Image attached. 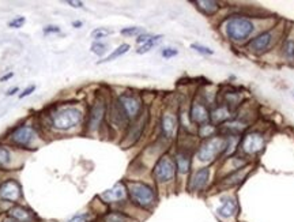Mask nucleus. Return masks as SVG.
<instances>
[{
	"label": "nucleus",
	"instance_id": "nucleus-2",
	"mask_svg": "<svg viewBox=\"0 0 294 222\" xmlns=\"http://www.w3.org/2000/svg\"><path fill=\"white\" fill-rule=\"evenodd\" d=\"M127 190H128L132 202L142 209H149L156 203V192L146 183L130 181L127 184Z\"/></svg>",
	"mask_w": 294,
	"mask_h": 222
},
{
	"label": "nucleus",
	"instance_id": "nucleus-32",
	"mask_svg": "<svg viewBox=\"0 0 294 222\" xmlns=\"http://www.w3.org/2000/svg\"><path fill=\"white\" fill-rule=\"evenodd\" d=\"M34 90H36V86H34V84H33V86H29V87H26V89L19 94V98H25V97L30 96L31 93H33Z\"/></svg>",
	"mask_w": 294,
	"mask_h": 222
},
{
	"label": "nucleus",
	"instance_id": "nucleus-10",
	"mask_svg": "<svg viewBox=\"0 0 294 222\" xmlns=\"http://www.w3.org/2000/svg\"><path fill=\"white\" fill-rule=\"evenodd\" d=\"M210 180V169L202 168L196 170L189 180V191L198 192L202 191L204 187L207 186V183Z\"/></svg>",
	"mask_w": 294,
	"mask_h": 222
},
{
	"label": "nucleus",
	"instance_id": "nucleus-17",
	"mask_svg": "<svg viewBox=\"0 0 294 222\" xmlns=\"http://www.w3.org/2000/svg\"><path fill=\"white\" fill-rule=\"evenodd\" d=\"M246 173H248V168H240L239 170H236V172H233L232 174H229L228 177H226V180H223V184H225L226 188L237 186V184H240L241 181L245 179Z\"/></svg>",
	"mask_w": 294,
	"mask_h": 222
},
{
	"label": "nucleus",
	"instance_id": "nucleus-35",
	"mask_svg": "<svg viewBox=\"0 0 294 222\" xmlns=\"http://www.w3.org/2000/svg\"><path fill=\"white\" fill-rule=\"evenodd\" d=\"M151 37H153V36H151V34H140V36H139L138 38H136V42L142 45V44H144V42L149 41Z\"/></svg>",
	"mask_w": 294,
	"mask_h": 222
},
{
	"label": "nucleus",
	"instance_id": "nucleus-4",
	"mask_svg": "<svg viewBox=\"0 0 294 222\" xmlns=\"http://www.w3.org/2000/svg\"><path fill=\"white\" fill-rule=\"evenodd\" d=\"M226 147H228L226 139L221 138V137L209 138L200 144L198 150V158L203 162H210L215 160L218 154H221L223 150H226Z\"/></svg>",
	"mask_w": 294,
	"mask_h": 222
},
{
	"label": "nucleus",
	"instance_id": "nucleus-26",
	"mask_svg": "<svg viewBox=\"0 0 294 222\" xmlns=\"http://www.w3.org/2000/svg\"><path fill=\"white\" fill-rule=\"evenodd\" d=\"M105 222H127V218L119 213H110L105 218Z\"/></svg>",
	"mask_w": 294,
	"mask_h": 222
},
{
	"label": "nucleus",
	"instance_id": "nucleus-6",
	"mask_svg": "<svg viewBox=\"0 0 294 222\" xmlns=\"http://www.w3.org/2000/svg\"><path fill=\"white\" fill-rule=\"evenodd\" d=\"M119 104L124 111L127 119H135L138 116L139 111H140V101L138 97L132 96V94H121L119 97Z\"/></svg>",
	"mask_w": 294,
	"mask_h": 222
},
{
	"label": "nucleus",
	"instance_id": "nucleus-11",
	"mask_svg": "<svg viewBox=\"0 0 294 222\" xmlns=\"http://www.w3.org/2000/svg\"><path fill=\"white\" fill-rule=\"evenodd\" d=\"M264 140L263 137L260 134L252 132V134H248L245 138L242 139V149L249 154H255L263 149Z\"/></svg>",
	"mask_w": 294,
	"mask_h": 222
},
{
	"label": "nucleus",
	"instance_id": "nucleus-21",
	"mask_svg": "<svg viewBox=\"0 0 294 222\" xmlns=\"http://www.w3.org/2000/svg\"><path fill=\"white\" fill-rule=\"evenodd\" d=\"M128 49H130V45H128V44H121L119 48L114 49L113 52L109 55L107 59H104L101 63H105V61H112V60H114V59H117V57H120V56H123V55L128 52Z\"/></svg>",
	"mask_w": 294,
	"mask_h": 222
},
{
	"label": "nucleus",
	"instance_id": "nucleus-3",
	"mask_svg": "<svg viewBox=\"0 0 294 222\" xmlns=\"http://www.w3.org/2000/svg\"><path fill=\"white\" fill-rule=\"evenodd\" d=\"M51 120H52V126L56 130L68 131V130L78 126L79 123L82 121V112L77 108L67 107V108L60 109V111H56L51 116Z\"/></svg>",
	"mask_w": 294,
	"mask_h": 222
},
{
	"label": "nucleus",
	"instance_id": "nucleus-29",
	"mask_svg": "<svg viewBox=\"0 0 294 222\" xmlns=\"http://www.w3.org/2000/svg\"><path fill=\"white\" fill-rule=\"evenodd\" d=\"M191 48L195 49L196 52L202 55H213V51L210 48H207V47H203V45H200V44H192L191 45Z\"/></svg>",
	"mask_w": 294,
	"mask_h": 222
},
{
	"label": "nucleus",
	"instance_id": "nucleus-25",
	"mask_svg": "<svg viewBox=\"0 0 294 222\" xmlns=\"http://www.w3.org/2000/svg\"><path fill=\"white\" fill-rule=\"evenodd\" d=\"M108 49H107V45L105 44H102V42H94L93 45H91V52L93 54L98 55V56H102V55H105Z\"/></svg>",
	"mask_w": 294,
	"mask_h": 222
},
{
	"label": "nucleus",
	"instance_id": "nucleus-14",
	"mask_svg": "<svg viewBox=\"0 0 294 222\" xmlns=\"http://www.w3.org/2000/svg\"><path fill=\"white\" fill-rule=\"evenodd\" d=\"M105 109H107L105 108V104L102 101L96 102V104L93 105L90 112V117H89V128H90V130H96L97 127L100 126L102 117H104V114H105Z\"/></svg>",
	"mask_w": 294,
	"mask_h": 222
},
{
	"label": "nucleus",
	"instance_id": "nucleus-28",
	"mask_svg": "<svg viewBox=\"0 0 294 222\" xmlns=\"http://www.w3.org/2000/svg\"><path fill=\"white\" fill-rule=\"evenodd\" d=\"M10 161V151L0 146V165H6Z\"/></svg>",
	"mask_w": 294,
	"mask_h": 222
},
{
	"label": "nucleus",
	"instance_id": "nucleus-1",
	"mask_svg": "<svg viewBox=\"0 0 294 222\" xmlns=\"http://www.w3.org/2000/svg\"><path fill=\"white\" fill-rule=\"evenodd\" d=\"M255 24L245 17H233L226 22V34L234 42H244L252 36Z\"/></svg>",
	"mask_w": 294,
	"mask_h": 222
},
{
	"label": "nucleus",
	"instance_id": "nucleus-19",
	"mask_svg": "<svg viewBox=\"0 0 294 222\" xmlns=\"http://www.w3.org/2000/svg\"><path fill=\"white\" fill-rule=\"evenodd\" d=\"M10 216L17 222H30V213L22 207H14L10 210Z\"/></svg>",
	"mask_w": 294,
	"mask_h": 222
},
{
	"label": "nucleus",
	"instance_id": "nucleus-37",
	"mask_svg": "<svg viewBox=\"0 0 294 222\" xmlns=\"http://www.w3.org/2000/svg\"><path fill=\"white\" fill-rule=\"evenodd\" d=\"M12 75H14L12 72H10V74H6V75H3V77L0 78V82H6V81H8L10 78H12Z\"/></svg>",
	"mask_w": 294,
	"mask_h": 222
},
{
	"label": "nucleus",
	"instance_id": "nucleus-7",
	"mask_svg": "<svg viewBox=\"0 0 294 222\" xmlns=\"http://www.w3.org/2000/svg\"><path fill=\"white\" fill-rule=\"evenodd\" d=\"M272 41H274L272 31H263L262 34L255 37L252 41L248 44V48L251 49L252 52H255V54H263V52H266L267 49L270 48Z\"/></svg>",
	"mask_w": 294,
	"mask_h": 222
},
{
	"label": "nucleus",
	"instance_id": "nucleus-5",
	"mask_svg": "<svg viewBox=\"0 0 294 222\" xmlns=\"http://www.w3.org/2000/svg\"><path fill=\"white\" fill-rule=\"evenodd\" d=\"M174 173H176V164L166 156L158 160L153 170V176L158 183H168L173 180Z\"/></svg>",
	"mask_w": 294,
	"mask_h": 222
},
{
	"label": "nucleus",
	"instance_id": "nucleus-13",
	"mask_svg": "<svg viewBox=\"0 0 294 222\" xmlns=\"http://www.w3.org/2000/svg\"><path fill=\"white\" fill-rule=\"evenodd\" d=\"M210 119V112L206 108V105L202 102H193L192 108H191V120L195 124L204 126Z\"/></svg>",
	"mask_w": 294,
	"mask_h": 222
},
{
	"label": "nucleus",
	"instance_id": "nucleus-34",
	"mask_svg": "<svg viewBox=\"0 0 294 222\" xmlns=\"http://www.w3.org/2000/svg\"><path fill=\"white\" fill-rule=\"evenodd\" d=\"M60 29L57 26H47L44 28V34H49V33H59Z\"/></svg>",
	"mask_w": 294,
	"mask_h": 222
},
{
	"label": "nucleus",
	"instance_id": "nucleus-20",
	"mask_svg": "<svg viewBox=\"0 0 294 222\" xmlns=\"http://www.w3.org/2000/svg\"><path fill=\"white\" fill-rule=\"evenodd\" d=\"M161 38H162V36H153L150 40H149V41L144 42V44H142V45L139 47V49L136 51V52H138V54H140V55L146 54V52H149L151 48H154L157 44L161 41Z\"/></svg>",
	"mask_w": 294,
	"mask_h": 222
},
{
	"label": "nucleus",
	"instance_id": "nucleus-36",
	"mask_svg": "<svg viewBox=\"0 0 294 222\" xmlns=\"http://www.w3.org/2000/svg\"><path fill=\"white\" fill-rule=\"evenodd\" d=\"M67 3H68L70 6L77 7V8H80V7H83V3H82V1H71V0H68Z\"/></svg>",
	"mask_w": 294,
	"mask_h": 222
},
{
	"label": "nucleus",
	"instance_id": "nucleus-9",
	"mask_svg": "<svg viewBox=\"0 0 294 222\" xmlns=\"http://www.w3.org/2000/svg\"><path fill=\"white\" fill-rule=\"evenodd\" d=\"M239 213V203L232 196H225L221 199V206L216 209V214L221 218H233Z\"/></svg>",
	"mask_w": 294,
	"mask_h": 222
},
{
	"label": "nucleus",
	"instance_id": "nucleus-33",
	"mask_svg": "<svg viewBox=\"0 0 294 222\" xmlns=\"http://www.w3.org/2000/svg\"><path fill=\"white\" fill-rule=\"evenodd\" d=\"M68 222H87V216L86 214H78V216L72 217Z\"/></svg>",
	"mask_w": 294,
	"mask_h": 222
},
{
	"label": "nucleus",
	"instance_id": "nucleus-15",
	"mask_svg": "<svg viewBox=\"0 0 294 222\" xmlns=\"http://www.w3.org/2000/svg\"><path fill=\"white\" fill-rule=\"evenodd\" d=\"M127 190L126 187L123 184H116L114 187H112L110 190H107L101 195V198L105 200V202H119V200H123L126 198Z\"/></svg>",
	"mask_w": 294,
	"mask_h": 222
},
{
	"label": "nucleus",
	"instance_id": "nucleus-24",
	"mask_svg": "<svg viewBox=\"0 0 294 222\" xmlns=\"http://www.w3.org/2000/svg\"><path fill=\"white\" fill-rule=\"evenodd\" d=\"M112 33V30H109V29H105V28H98L96 30H93L91 33V37L93 38H96V40H101V38H105L107 36H109Z\"/></svg>",
	"mask_w": 294,
	"mask_h": 222
},
{
	"label": "nucleus",
	"instance_id": "nucleus-31",
	"mask_svg": "<svg viewBox=\"0 0 294 222\" xmlns=\"http://www.w3.org/2000/svg\"><path fill=\"white\" fill-rule=\"evenodd\" d=\"M24 24H25L24 17H18V18L12 19L11 22L8 24V26H10V28H14V29H18V28H21Z\"/></svg>",
	"mask_w": 294,
	"mask_h": 222
},
{
	"label": "nucleus",
	"instance_id": "nucleus-30",
	"mask_svg": "<svg viewBox=\"0 0 294 222\" xmlns=\"http://www.w3.org/2000/svg\"><path fill=\"white\" fill-rule=\"evenodd\" d=\"M177 54H179L177 49H173V48H165L162 49V52H161L162 57H165V59H170V57H173V56H176Z\"/></svg>",
	"mask_w": 294,
	"mask_h": 222
},
{
	"label": "nucleus",
	"instance_id": "nucleus-16",
	"mask_svg": "<svg viewBox=\"0 0 294 222\" xmlns=\"http://www.w3.org/2000/svg\"><path fill=\"white\" fill-rule=\"evenodd\" d=\"M176 126H177V121H176V117H174L173 114H163L162 120H161V130H162V134L166 138H172L173 137Z\"/></svg>",
	"mask_w": 294,
	"mask_h": 222
},
{
	"label": "nucleus",
	"instance_id": "nucleus-23",
	"mask_svg": "<svg viewBox=\"0 0 294 222\" xmlns=\"http://www.w3.org/2000/svg\"><path fill=\"white\" fill-rule=\"evenodd\" d=\"M283 52L285 56L288 57L289 60H294V41L293 40H288L283 45Z\"/></svg>",
	"mask_w": 294,
	"mask_h": 222
},
{
	"label": "nucleus",
	"instance_id": "nucleus-22",
	"mask_svg": "<svg viewBox=\"0 0 294 222\" xmlns=\"http://www.w3.org/2000/svg\"><path fill=\"white\" fill-rule=\"evenodd\" d=\"M196 4H199V8L209 15L214 14L218 10V3L215 1H196Z\"/></svg>",
	"mask_w": 294,
	"mask_h": 222
},
{
	"label": "nucleus",
	"instance_id": "nucleus-40",
	"mask_svg": "<svg viewBox=\"0 0 294 222\" xmlns=\"http://www.w3.org/2000/svg\"><path fill=\"white\" fill-rule=\"evenodd\" d=\"M4 222H17V221H12V220H7V221H4Z\"/></svg>",
	"mask_w": 294,
	"mask_h": 222
},
{
	"label": "nucleus",
	"instance_id": "nucleus-12",
	"mask_svg": "<svg viewBox=\"0 0 294 222\" xmlns=\"http://www.w3.org/2000/svg\"><path fill=\"white\" fill-rule=\"evenodd\" d=\"M0 196L7 202H17L21 196V187L17 181L8 180L0 187Z\"/></svg>",
	"mask_w": 294,
	"mask_h": 222
},
{
	"label": "nucleus",
	"instance_id": "nucleus-39",
	"mask_svg": "<svg viewBox=\"0 0 294 222\" xmlns=\"http://www.w3.org/2000/svg\"><path fill=\"white\" fill-rule=\"evenodd\" d=\"M72 26H74V28H80V26H82V22L75 21V22H72Z\"/></svg>",
	"mask_w": 294,
	"mask_h": 222
},
{
	"label": "nucleus",
	"instance_id": "nucleus-38",
	"mask_svg": "<svg viewBox=\"0 0 294 222\" xmlns=\"http://www.w3.org/2000/svg\"><path fill=\"white\" fill-rule=\"evenodd\" d=\"M18 90L19 89L17 87V86H15V87H12V89H10V90L7 91V96H14V94H15V93H17Z\"/></svg>",
	"mask_w": 294,
	"mask_h": 222
},
{
	"label": "nucleus",
	"instance_id": "nucleus-27",
	"mask_svg": "<svg viewBox=\"0 0 294 222\" xmlns=\"http://www.w3.org/2000/svg\"><path fill=\"white\" fill-rule=\"evenodd\" d=\"M142 33V29L140 28H126L121 30V34L123 36H140Z\"/></svg>",
	"mask_w": 294,
	"mask_h": 222
},
{
	"label": "nucleus",
	"instance_id": "nucleus-18",
	"mask_svg": "<svg viewBox=\"0 0 294 222\" xmlns=\"http://www.w3.org/2000/svg\"><path fill=\"white\" fill-rule=\"evenodd\" d=\"M189 156L187 153H179L176 156V169L180 172L181 174H186L189 170Z\"/></svg>",
	"mask_w": 294,
	"mask_h": 222
},
{
	"label": "nucleus",
	"instance_id": "nucleus-8",
	"mask_svg": "<svg viewBox=\"0 0 294 222\" xmlns=\"http://www.w3.org/2000/svg\"><path fill=\"white\" fill-rule=\"evenodd\" d=\"M36 138V134H34V130L29 126H22L17 128L15 131L11 134V140L15 144L18 146H24V147H27L30 146L31 142Z\"/></svg>",
	"mask_w": 294,
	"mask_h": 222
}]
</instances>
